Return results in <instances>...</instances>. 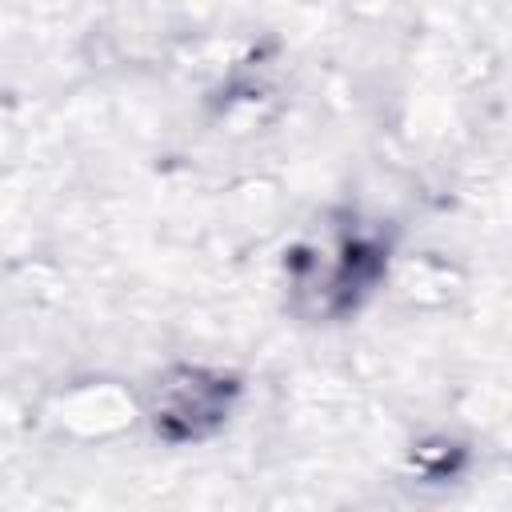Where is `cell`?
<instances>
[{"mask_svg":"<svg viewBox=\"0 0 512 512\" xmlns=\"http://www.w3.org/2000/svg\"><path fill=\"white\" fill-rule=\"evenodd\" d=\"M388 256L392 244L376 228H336L328 244L320 248H296L288 256V276L296 296L316 312V316H348L356 312L376 284L388 276Z\"/></svg>","mask_w":512,"mask_h":512,"instance_id":"cell-1","label":"cell"},{"mask_svg":"<svg viewBox=\"0 0 512 512\" xmlns=\"http://www.w3.org/2000/svg\"><path fill=\"white\" fill-rule=\"evenodd\" d=\"M240 392L244 384L228 368L176 364L156 380L148 416L164 444H200L228 424L240 404Z\"/></svg>","mask_w":512,"mask_h":512,"instance_id":"cell-2","label":"cell"}]
</instances>
